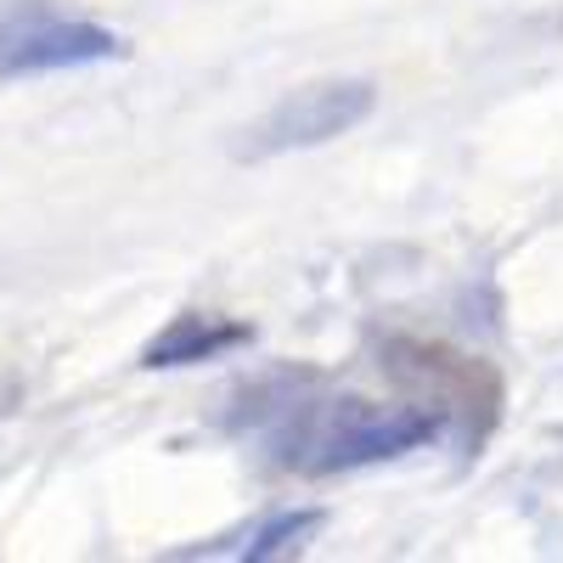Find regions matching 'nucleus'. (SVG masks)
<instances>
[{"mask_svg": "<svg viewBox=\"0 0 563 563\" xmlns=\"http://www.w3.org/2000/svg\"><path fill=\"white\" fill-rule=\"evenodd\" d=\"M124 57V40L90 18L63 12L57 0H12L0 7V79L57 74Z\"/></svg>", "mask_w": 563, "mask_h": 563, "instance_id": "3", "label": "nucleus"}, {"mask_svg": "<svg viewBox=\"0 0 563 563\" xmlns=\"http://www.w3.org/2000/svg\"><path fill=\"white\" fill-rule=\"evenodd\" d=\"M440 434H445V417L417 400L411 406L321 400L288 411V429L276 434V462L299 467V474H355V467L434 445Z\"/></svg>", "mask_w": 563, "mask_h": 563, "instance_id": "1", "label": "nucleus"}, {"mask_svg": "<svg viewBox=\"0 0 563 563\" xmlns=\"http://www.w3.org/2000/svg\"><path fill=\"white\" fill-rule=\"evenodd\" d=\"M372 108H378V90H372V79H321V85H305V90L282 97L271 113H260V119L243 130L238 158L265 164V158H282V153L327 147V141L350 135L361 119H372Z\"/></svg>", "mask_w": 563, "mask_h": 563, "instance_id": "4", "label": "nucleus"}, {"mask_svg": "<svg viewBox=\"0 0 563 563\" xmlns=\"http://www.w3.org/2000/svg\"><path fill=\"white\" fill-rule=\"evenodd\" d=\"M254 339L249 321H231V316H209V310H186L175 316L158 339H147L141 350V366L158 372V366H198V361H214L225 350H238Z\"/></svg>", "mask_w": 563, "mask_h": 563, "instance_id": "5", "label": "nucleus"}, {"mask_svg": "<svg viewBox=\"0 0 563 563\" xmlns=\"http://www.w3.org/2000/svg\"><path fill=\"white\" fill-rule=\"evenodd\" d=\"M389 384L406 389L417 406H434L445 422H462L467 451H479L485 434L501 417V378L479 355H462L451 344H422V339H389L384 344Z\"/></svg>", "mask_w": 563, "mask_h": 563, "instance_id": "2", "label": "nucleus"}, {"mask_svg": "<svg viewBox=\"0 0 563 563\" xmlns=\"http://www.w3.org/2000/svg\"><path fill=\"white\" fill-rule=\"evenodd\" d=\"M327 525V512H316V507H305V512H276V519H265L243 547H231L238 558H249V563H265V558H294V552H305L310 541H316V530Z\"/></svg>", "mask_w": 563, "mask_h": 563, "instance_id": "6", "label": "nucleus"}]
</instances>
